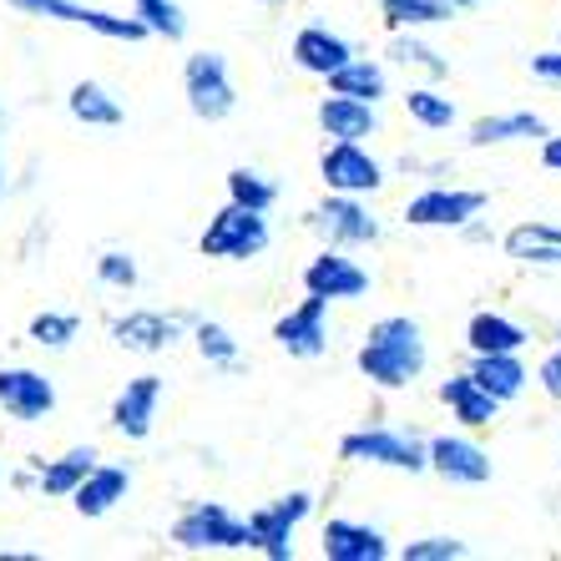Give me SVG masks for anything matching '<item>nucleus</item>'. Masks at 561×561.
<instances>
[{
  "mask_svg": "<svg viewBox=\"0 0 561 561\" xmlns=\"http://www.w3.org/2000/svg\"><path fill=\"white\" fill-rule=\"evenodd\" d=\"M425 334L410 313H390V319H379L375 329L365 334L359 354H354V365L359 375L375 379L379 390H405L410 379L425 375Z\"/></svg>",
  "mask_w": 561,
  "mask_h": 561,
  "instance_id": "f257e3e1",
  "label": "nucleus"
},
{
  "mask_svg": "<svg viewBox=\"0 0 561 561\" xmlns=\"http://www.w3.org/2000/svg\"><path fill=\"white\" fill-rule=\"evenodd\" d=\"M203 259H228V263H249L268 249V222L263 213L238 208V203H222L218 213L208 218L203 238H197Z\"/></svg>",
  "mask_w": 561,
  "mask_h": 561,
  "instance_id": "f03ea898",
  "label": "nucleus"
},
{
  "mask_svg": "<svg viewBox=\"0 0 561 561\" xmlns=\"http://www.w3.org/2000/svg\"><path fill=\"white\" fill-rule=\"evenodd\" d=\"M172 541L183 551H249V522H238L222 501H197L178 516Z\"/></svg>",
  "mask_w": 561,
  "mask_h": 561,
  "instance_id": "7ed1b4c3",
  "label": "nucleus"
},
{
  "mask_svg": "<svg viewBox=\"0 0 561 561\" xmlns=\"http://www.w3.org/2000/svg\"><path fill=\"white\" fill-rule=\"evenodd\" d=\"M313 511L309 491H288L249 516V551H263L268 561H294V531Z\"/></svg>",
  "mask_w": 561,
  "mask_h": 561,
  "instance_id": "20e7f679",
  "label": "nucleus"
},
{
  "mask_svg": "<svg viewBox=\"0 0 561 561\" xmlns=\"http://www.w3.org/2000/svg\"><path fill=\"white\" fill-rule=\"evenodd\" d=\"M340 460H354V466H390V470H431L425 460V445L415 435H400V431H385V425H369V431H350L340 440Z\"/></svg>",
  "mask_w": 561,
  "mask_h": 561,
  "instance_id": "39448f33",
  "label": "nucleus"
},
{
  "mask_svg": "<svg viewBox=\"0 0 561 561\" xmlns=\"http://www.w3.org/2000/svg\"><path fill=\"white\" fill-rule=\"evenodd\" d=\"M183 92H187L193 117H203V122H222L238 106L233 77H228V61H222L218 51H193V56H187V61H183Z\"/></svg>",
  "mask_w": 561,
  "mask_h": 561,
  "instance_id": "423d86ee",
  "label": "nucleus"
},
{
  "mask_svg": "<svg viewBox=\"0 0 561 561\" xmlns=\"http://www.w3.org/2000/svg\"><path fill=\"white\" fill-rule=\"evenodd\" d=\"M485 193L476 187H425L405 203L410 228H466L470 218H481Z\"/></svg>",
  "mask_w": 561,
  "mask_h": 561,
  "instance_id": "0eeeda50",
  "label": "nucleus"
},
{
  "mask_svg": "<svg viewBox=\"0 0 561 561\" xmlns=\"http://www.w3.org/2000/svg\"><path fill=\"white\" fill-rule=\"evenodd\" d=\"M319 178H324L329 193H354V197L385 187V168L359 142H329L324 157H319Z\"/></svg>",
  "mask_w": 561,
  "mask_h": 561,
  "instance_id": "6e6552de",
  "label": "nucleus"
},
{
  "mask_svg": "<svg viewBox=\"0 0 561 561\" xmlns=\"http://www.w3.org/2000/svg\"><path fill=\"white\" fill-rule=\"evenodd\" d=\"M274 340H278V350L294 354V359H319V354L329 350V299L309 294L304 304H294L274 324Z\"/></svg>",
  "mask_w": 561,
  "mask_h": 561,
  "instance_id": "1a4fd4ad",
  "label": "nucleus"
},
{
  "mask_svg": "<svg viewBox=\"0 0 561 561\" xmlns=\"http://www.w3.org/2000/svg\"><path fill=\"white\" fill-rule=\"evenodd\" d=\"M0 410L21 425H36L56 410V385L41 369H26V365H11L0 369Z\"/></svg>",
  "mask_w": 561,
  "mask_h": 561,
  "instance_id": "9d476101",
  "label": "nucleus"
},
{
  "mask_svg": "<svg viewBox=\"0 0 561 561\" xmlns=\"http://www.w3.org/2000/svg\"><path fill=\"white\" fill-rule=\"evenodd\" d=\"M425 460H431L435 476H445L450 485H485L491 481V456H485L476 440H466V435H435L431 445H425Z\"/></svg>",
  "mask_w": 561,
  "mask_h": 561,
  "instance_id": "9b49d317",
  "label": "nucleus"
},
{
  "mask_svg": "<svg viewBox=\"0 0 561 561\" xmlns=\"http://www.w3.org/2000/svg\"><path fill=\"white\" fill-rule=\"evenodd\" d=\"M157 405H162V375L127 379L112 400V431L127 435V440H147L157 425Z\"/></svg>",
  "mask_w": 561,
  "mask_h": 561,
  "instance_id": "f8f14e48",
  "label": "nucleus"
},
{
  "mask_svg": "<svg viewBox=\"0 0 561 561\" xmlns=\"http://www.w3.org/2000/svg\"><path fill=\"white\" fill-rule=\"evenodd\" d=\"M304 288H309V294H319V299H329V304H334V299H365V294H369V274L354 259L324 249L319 259H309V268H304Z\"/></svg>",
  "mask_w": 561,
  "mask_h": 561,
  "instance_id": "ddd939ff",
  "label": "nucleus"
},
{
  "mask_svg": "<svg viewBox=\"0 0 561 561\" xmlns=\"http://www.w3.org/2000/svg\"><path fill=\"white\" fill-rule=\"evenodd\" d=\"M313 222L329 233V243H344V249H365V243H375L379 238L375 213H369L354 193H334L324 208L313 213Z\"/></svg>",
  "mask_w": 561,
  "mask_h": 561,
  "instance_id": "4468645a",
  "label": "nucleus"
},
{
  "mask_svg": "<svg viewBox=\"0 0 561 561\" xmlns=\"http://www.w3.org/2000/svg\"><path fill=\"white\" fill-rule=\"evenodd\" d=\"M319 551H324L329 561H385V557H390V541H385V531H379V526L334 516V522H324Z\"/></svg>",
  "mask_w": 561,
  "mask_h": 561,
  "instance_id": "2eb2a0df",
  "label": "nucleus"
},
{
  "mask_svg": "<svg viewBox=\"0 0 561 561\" xmlns=\"http://www.w3.org/2000/svg\"><path fill=\"white\" fill-rule=\"evenodd\" d=\"M178 334H183V324L157 309H131L122 319H112V340L131 354H162L168 344H178Z\"/></svg>",
  "mask_w": 561,
  "mask_h": 561,
  "instance_id": "dca6fc26",
  "label": "nucleus"
},
{
  "mask_svg": "<svg viewBox=\"0 0 561 561\" xmlns=\"http://www.w3.org/2000/svg\"><path fill=\"white\" fill-rule=\"evenodd\" d=\"M319 127H324V137H334V142H365V137L379 131V112H375V102L329 92L324 102H319Z\"/></svg>",
  "mask_w": 561,
  "mask_h": 561,
  "instance_id": "f3484780",
  "label": "nucleus"
},
{
  "mask_svg": "<svg viewBox=\"0 0 561 561\" xmlns=\"http://www.w3.org/2000/svg\"><path fill=\"white\" fill-rule=\"evenodd\" d=\"M127 491H131V470L127 466H92L87 470V481L71 491V506H77V516H92L96 522V516H106Z\"/></svg>",
  "mask_w": 561,
  "mask_h": 561,
  "instance_id": "a211bd4d",
  "label": "nucleus"
},
{
  "mask_svg": "<svg viewBox=\"0 0 561 561\" xmlns=\"http://www.w3.org/2000/svg\"><path fill=\"white\" fill-rule=\"evenodd\" d=\"M526 334L516 319H506V313L496 309H481V313H470V324H466V344L470 354H522L526 350Z\"/></svg>",
  "mask_w": 561,
  "mask_h": 561,
  "instance_id": "6ab92c4d",
  "label": "nucleus"
},
{
  "mask_svg": "<svg viewBox=\"0 0 561 561\" xmlns=\"http://www.w3.org/2000/svg\"><path fill=\"white\" fill-rule=\"evenodd\" d=\"M506 259L536 263V268H561V228L557 222H516L506 233Z\"/></svg>",
  "mask_w": 561,
  "mask_h": 561,
  "instance_id": "aec40b11",
  "label": "nucleus"
},
{
  "mask_svg": "<svg viewBox=\"0 0 561 561\" xmlns=\"http://www.w3.org/2000/svg\"><path fill=\"white\" fill-rule=\"evenodd\" d=\"M440 400L450 405V415L460 420V425H470V431H485L491 420H496V410H501V400L496 394H485L476 379H470V369L466 375H450L440 385Z\"/></svg>",
  "mask_w": 561,
  "mask_h": 561,
  "instance_id": "412c9836",
  "label": "nucleus"
},
{
  "mask_svg": "<svg viewBox=\"0 0 561 561\" xmlns=\"http://www.w3.org/2000/svg\"><path fill=\"white\" fill-rule=\"evenodd\" d=\"M354 56V46L344 36H334L329 26H304L299 36H294V61L304 66V71H313V77H329L334 66H344Z\"/></svg>",
  "mask_w": 561,
  "mask_h": 561,
  "instance_id": "4be33fe9",
  "label": "nucleus"
},
{
  "mask_svg": "<svg viewBox=\"0 0 561 561\" xmlns=\"http://www.w3.org/2000/svg\"><path fill=\"white\" fill-rule=\"evenodd\" d=\"M51 21H66V26H87L106 41H142L147 26L137 15H112V11H96V5H77V0H56V15Z\"/></svg>",
  "mask_w": 561,
  "mask_h": 561,
  "instance_id": "5701e85b",
  "label": "nucleus"
},
{
  "mask_svg": "<svg viewBox=\"0 0 561 561\" xmlns=\"http://www.w3.org/2000/svg\"><path fill=\"white\" fill-rule=\"evenodd\" d=\"M470 379H476L485 394H496L501 405H506V400H516V394L526 390V379H531V375H526L522 354H476Z\"/></svg>",
  "mask_w": 561,
  "mask_h": 561,
  "instance_id": "b1692460",
  "label": "nucleus"
},
{
  "mask_svg": "<svg viewBox=\"0 0 561 561\" xmlns=\"http://www.w3.org/2000/svg\"><path fill=\"white\" fill-rule=\"evenodd\" d=\"M547 117L536 112H501V117H481L470 122V147H491V142H531V137H547Z\"/></svg>",
  "mask_w": 561,
  "mask_h": 561,
  "instance_id": "393cba45",
  "label": "nucleus"
},
{
  "mask_svg": "<svg viewBox=\"0 0 561 561\" xmlns=\"http://www.w3.org/2000/svg\"><path fill=\"white\" fill-rule=\"evenodd\" d=\"M96 450L92 445H77V450H66V456H56V460H41V470H36V485H41V496H71L81 481H87V470L96 466Z\"/></svg>",
  "mask_w": 561,
  "mask_h": 561,
  "instance_id": "a878e982",
  "label": "nucleus"
},
{
  "mask_svg": "<svg viewBox=\"0 0 561 561\" xmlns=\"http://www.w3.org/2000/svg\"><path fill=\"white\" fill-rule=\"evenodd\" d=\"M66 112L87 127H122V102L106 92L102 81H77L71 96H66Z\"/></svg>",
  "mask_w": 561,
  "mask_h": 561,
  "instance_id": "bb28decb",
  "label": "nucleus"
},
{
  "mask_svg": "<svg viewBox=\"0 0 561 561\" xmlns=\"http://www.w3.org/2000/svg\"><path fill=\"white\" fill-rule=\"evenodd\" d=\"M324 81H329V92L359 96V102H379V96H385V66L365 61V56H350V61L334 66Z\"/></svg>",
  "mask_w": 561,
  "mask_h": 561,
  "instance_id": "cd10ccee",
  "label": "nucleus"
},
{
  "mask_svg": "<svg viewBox=\"0 0 561 561\" xmlns=\"http://www.w3.org/2000/svg\"><path fill=\"white\" fill-rule=\"evenodd\" d=\"M405 112H410V122H420L425 131H450L456 127V102L450 96H440L435 87H410L405 92Z\"/></svg>",
  "mask_w": 561,
  "mask_h": 561,
  "instance_id": "c85d7f7f",
  "label": "nucleus"
},
{
  "mask_svg": "<svg viewBox=\"0 0 561 561\" xmlns=\"http://www.w3.org/2000/svg\"><path fill=\"white\" fill-rule=\"evenodd\" d=\"M379 11L390 26H445L450 11H456V0H379Z\"/></svg>",
  "mask_w": 561,
  "mask_h": 561,
  "instance_id": "c756f323",
  "label": "nucleus"
},
{
  "mask_svg": "<svg viewBox=\"0 0 561 561\" xmlns=\"http://www.w3.org/2000/svg\"><path fill=\"white\" fill-rule=\"evenodd\" d=\"M131 15L147 26V36H162V41L187 36V15L178 0H131Z\"/></svg>",
  "mask_w": 561,
  "mask_h": 561,
  "instance_id": "7c9ffc66",
  "label": "nucleus"
},
{
  "mask_svg": "<svg viewBox=\"0 0 561 561\" xmlns=\"http://www.w3.org/2000/svg\"><path fill=\"white\" fill-rule=\"evenodd\" d=\"M228 203L253 208V213H268L278 203V187L268 183L263 172H253V168H233V172H228Z\"/></svg>",
  "mask_w": 561,
  "mask_h": 561,
  "instance_id": "2f4dec72",
  "label": "nucleus"
},
{
  "mask_svg": "<svg viewBox=\"0 0 561 561\" xmlns=\"http://www.w3.org/2000/svg\"><path fill=\"white\" fill-rule=\"evenodd\" d=\"M81 334V319L77 313H56V309H46V313H36L31 319V340L41 344V350H66V344Z\"/></svg>",
  "mask_w": 561,
  "mask_h": 561,
  "instance_id": "473e14b6",
  "label": "nucleus"
},
{
  "mask_svg": "<svg viewBox=\"0 0 561 561\" xmlns=\"http://www.w3.org/2000/svg\"><path fill=\"white\" fill-rule=\"evenodd\" d=\"M193 344H197V354H203L208 365H233V359H238L233 329H222L218 319H203V324L193 329Z\"/></svg>",
  "mask_w": 561,
  "mask_h": 561,
  "instance_id": "72a5a7b5",
  "label": "nucleus"
},
{
  "mask_svg": "<svg viewBox=\"0 0 561 561\" xmlns=\"http://www.w3.org/2000/svg\"><path fill=\"white\" fill-rule=\"evenodd\" d=\"M470 547L456 541V536H420V541H405L400 547V561H466Z\"/></svg>",
  "mask_w": 561,
  "mask_h": 561,
  "instance_id": "f704fd0d",
  "label": "nucleus"
},
{
  "mask_svg": "<svg viewBox=\"0 0 561 561\" xmlns=\"http://www.w3.org/2000/svg\"><path fill=\"white\" fill-rule=\"evenodd\" d=\"M390 56H394V61H405V66H425L431 77H445V71H450V61H440V51H431V46H425V41H415V36H400L390 46Z\"/></svg>",
  "mask_w": 561,
  "mask_h": 561,
  "instance_id": "c9c22d12",
  "label": "nucleus"
},
{
  "mask_svg": "<svg viewBox=\"0 0 561 561\" xmlns=\"http://www.w3.org/2000/svg\"><path fill=\"white\" fill-rule=\"evenodd\" d=\"M96 278H102L106 288H137V263H131V253L112 249L96 259Z\"/></svg>",
  "mask_w": 561,
  "mask_h": 561,
  "instance_id": "e433bc0d",
  "label": "nucleus"
},
{
  "mask_svg": "<svg viewBox=\"0 0 561 561\" xmlns=\"http://www.w3.org/2000/svg\"><path fill=\"white\" fill-rule=\"evenodd\" d=\"M536 379H541V390H547L551 400H561V350H551L547 359H541V369H536Z\"/></svg>",
  "mask_w": 561,
  "mask_h": 561,
  "instance_id": "4c0bfd02",
  "label": "nucleus"
},
{
  "mask_svg": "<svg viewBox=\"0 0 561 561\" xmlns=\"http://www.w3.org/2000/svg\"><path fill=\"white\" fill-rule=\"evenodd\" d=\"M531 77L551 81V87H561V46L557 51H536L531 56Z\"/></svg>",
  "mask_w": 561,
  "mask_h": 561,
  "instance_id": "58836bf2",
  "label": "nucleus"
},
{
  "mask_svg": "<svg viewBox=\"0 0 561 561\" xmlns=\"http://www.w3.org/2000/svg\"><path fill=\"white\" fill-rule=\"evenodd\" d=\"M5 5H15L21 15H41V21H51L56 15V0H5Z\"/></svg>",
  "mask_w": 561,
  "mask_h": 561,
  "instance_id": "ea45409f",
  "label": "nucleus"
},
{
  "mask_svg": "<svg viewBox=\"0 0 561 561\" xmlns=\"http://www.w3.org/2000/svg\"><path fill=\"white\" fill-rule=\"evenodd\" d=\"M541 162H547L551 172H561V137H551V131L541 137Z\"/></svg>",
  "mask_w": 561,
  "mask_h": 561,
  "instance_id": "a19ab883",
  "label": "nucleus"
},
{
  "mask_svg": "<svg viewBox=\"0 0 561 561\" xmlns=\"http://www.w3.org/2000/svg\"><path fill=\"white\" fill-rule=\"evenodd\" d=\"M456 5H460V11H466V5H491V0H456Z\"/></svg>",
  "mask_w": 561,
  "mask_h": 561,
  "instance_id": "79ce46f5",
  "label": "nucleus"
},
{
  "mask_svg": "<svg viewBox=\"0 0 561 561\" xmlns=\"http://www.w3.org/2000/svg\"><path fill=\"white\" fill-rule=\"evenodd\" d=\"M0 187H5V168H0Z\"/></svg>",
  "mask_w": 561,
  "mask_h": 561,
  "instance_id": "37998d69",
  "label": "nucleus"
},
{
  "mask_svg": "<svg viewBox=\"0 0 561 561\" xmlns=\"http://www.w3.org/2000/svg\"><path fill=\"white\" fill-rule=\"evenodd\" d=\"M263 5H278V0H263Z\"/></svg>",
  "mask_w": 561,
  "mask_h": 561,
  "instance_id": "c03bdc74",
  "label": "nucleus"
},
{
  "mask_svg": "<svg viewBox=\"0 0 561 561\" xmlns=\"http://www.w3.org/2000/svg\"><path fill=\"white\" fill-rule=\"evenodd\" d=\"M557 350H561V344H557Z\"/></svg>",
  "mask_w": 561,
  "mask_h": 561,
  "instance_id": "a18cd8bd",
  "label": "nucleus"
}]
</instances>
